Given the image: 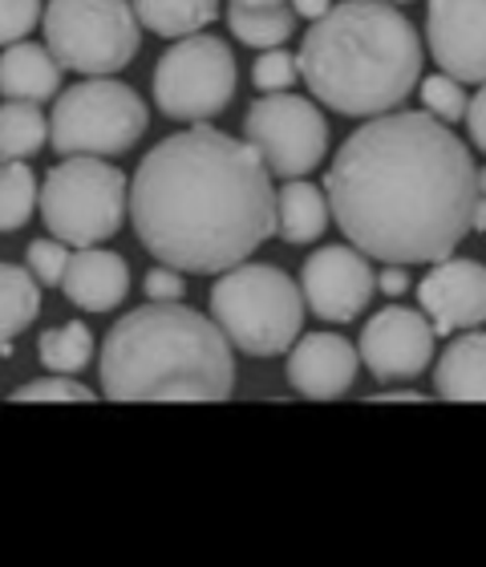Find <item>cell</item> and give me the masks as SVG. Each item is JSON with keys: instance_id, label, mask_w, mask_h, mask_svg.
Segmentation results:
<instances>
[{"instance_id": "cell-15", "label": "cell", "mask_w": 486, "mask_h": 567, "mask_svg": "<svg viewBox=\"0 0 486 567\" xmlns=\"http://www.w3.org/2000/svg\"><path fill=\"white\" fill-rule=\"evenodd\" d=\"M356 369H361V353L337 332H309L288 353V381L300 398H312V402H332L349 393Z\"/></svg>"}, {"instance_id": "cell-12", "label": "cell", "mask_w": 486, "mask_h": 567, "mask_svg": "<svg viewBox=\"0 0 486 567\" xmlns=\"http://www.w3.org/2000/svg\"><path fill=\"white\" fill-rule=\"evenodd\" d=\"M434 341H438V332L426 312L390 305L361 329L356 353L378 381H414L434 361Z\"/></svg>"}, {"instance_id": "cell-7", "label": "cell", "mask_w": 486, "mask_h": 567, "mask_svg": "<svg viewBox=\"0 0 486 567\" xmlns=\"http://www.w3.org/2000/svg\"><path fill=\"white\" fill-rule=\"evenodd\" d=\"M41 29L61 70L85 78H114L143 45V24L131 0H49Z\"/></svg>"}, {"instance_id": "cell-27", "label": "cell", "mask_w": 486, "mask_h": 567, "mask_svg": "<svg viewBox=\"0 0 486 567\" xmlns=\"http://www.w3.org/2000/svg\"><path fill=\"white\" fill-rule=\"evenodd\" d=\"M24 260H29V276L41 288H61V276H65V264H70V244H61V239H33L24 248Z\"/></svg>"}, {"instance_id": "cell-26", "label": "cell", "mask_w": 486, "mask_h": 567, "mask_svg": "<svg viewBox=\"0 0 486 567\" xmlns=\"http://www.w3.org/2000/svg\"><path fill=\"white\" fill-rule=\"evenodd\" d=\"M422 102H426V114H434L438 122H463L466 114V90L458 78H451V73H434V78H426L422 82Z\"/></svg>"}, {"instance_id": "cell-37", "label": "cell", "mask_w": 486, "mask_h": 567, "mask_svg": "<svg viewBox=\"0 0 486 567\" xmlns=\"http://www.w3.org/2000/svg\"><path fill=\"white\" fill-rule=\"evenodd\" d=\"M231 4H251V9H263V4H285V0H231Z\"/></svg>"}, {"instance_id": "cell-36", "label": "cell", "mask_w": 486, "mask_h": 567, "mask_svg": "<svg viewBox=\"0 0 486 567\" xmlns=\"http://www.w3.org/2000/svg\"><path fill=\"white\" fill-rule=\"evenodd\" d=\"M471 231H486V195H475V207H471Z\"/></svg>"}, {"instance_id": "cell-5", "label": "cell", "mask_w": 486, "mask_h": 567, "mask_svg": "<svg viewBox=\"0 0 486 567\" xmlns=\"http://www.w3.org/2000/svg\"><path fill=\"white\" fill-rule=\"evenodd\" d=\"M211 320L244 357H280L304 329V292L276 264H236L211 288Z\"/></svg>"}, {"instance_id": "cell-6", "label": "cell", "mask_w": 486, "mask_h": 567, "mask_svg": "<svg viewBox=\"0 0 486 567\" xmlns=\"http://www.w3.org/2000/svg\"><path fill=\"white\" fill-rule=\"evenodd\" d=\"M126 199H131V183L118 166L97 154H70L45 175L37 207L45 215L53 239L70 248H94L118 236Z\"/></svg>"}, {"instance_id": "cell-34", "label": "cell", "mask_w": 486, "mask_h": 567, "mask_svg": "<svg viewBox=\"0 0 486 567\" xmlns=\"http://www.w3.org/2000/svg\"><path fill=\"white\" fill-rule=\"evenodd\" d=\"M329 9H332V0H292V12H297V17H309V21L324 17Z\"/></svg>"}, {"instance_id": "cell-38", "label": "cell", "mask_w": 486, "mask_h": 567, "mask_svg": "<svg viewBox=\"0 0 486 567\" xmlns=\"http://www.w3.org/2000/svg\"><path fill=\"white\" fill-rule=\"evenodd\" d=\"M475 190H478V195H486V166H483V171H475Z\"/></svg>"}, {"instance_id": "cell-21", "label": "cell", "mask_w": 486, "mask_h": 567, "mask_svg": "<svg viewBox=\"0 0 486 567\" xmlns=\"http://www.w3.org/2000/svg\"><path fill=\"white\" fill-rule=\"evenodd\" d=\"M138 24H146L155 37H178L199 33L203 24L219 17V0H131Z\"/></svg>"}, {"instance_id": "cell-23", "label": "cell", "mask_w": 486, "mask_h": 567, "mask_svg": "<svg viewBox=\"0 0 486 567\" xmlns=\"http://www.w3.org/2000/svg\"><path fill=\"white\" fill-rule=\"evenodd\" d=\"M227 24H231V33H236L244 45L276 49L297 33V12L285 9V4H263V9L231 4V9H227Z\"/></svg>"}, {"instance_id": "cell-20", "label": "cell", "mask_w": 486, "mask_h": 567, "mask_svg": "<svg viewBox=\"0 0 486 567\" xmlns=\"http://www.w3.org/2000/svg\"><path fill=\"white\" fill-rule=\"evenodd\" d=\"M41 312V284L29 276V268L0 264V353L21 337Z\"/></svg>"}, {"instance_id": "cell-1", "label": "cell", "mask_w": 486, "mask_h": 567, "mask_svg": "<svg viewBox=\"0 0 486 567\" xmlns=\"http://www.w3.org/2000/svg\"><path fill=\"white\" fill-rule=\"evenodd\" d=\"M475 158L426 110L373 114L324 175L332 224L381 264H438L471 231Z\"/></svg>"}, {"instance_id": "cell-33", "label": "cell", "mask_w": 486, "mask_h": 567, "mask_svg": "<svg viewBox=\"0 0 486 567\" xmlns=\"http://www.w3.org/2000/svg\"><path fill=\"white\" fill-rule=\"evenodd\" d=\"M378 288L385 296H402L405 288H410V268H405V264H385L378 276Z\"/></svg>"}, {"instance_id": "cell-10", "label": "cell", "mask_w": 486, "mask_h": 567, "mask_svg": "<svg viewBox=\"0 0 486 567\" xmlns=\"http://www.w3.org/2000/svg\"><path fill=\"white\" fill-rule=\"evenodd\" d=\"M244 134L263 158L268 175L280 178H304L324 163L329 154V122L309 97L276 90L263 94L248 110Z\"/></svg>"}, {"instance_id": "cell-4", "label": "cell", "mask_w": 486, "mask_h": 567, "mask_svg": "<svg viewBox=\"0 0 486 567\" xmlns=\"http://www.w3.org/2000/svg\"><path fill=\"white\" fill-rule=\"evenodd\" d=\"M422 37L390 0H344L312 21L300 78L344 118L390 114L422 82Z\"/></svg>"}, {"instance_id": "cell-18", "label": "cell", "mask_w": 486, "mask_h": 567, "mask_svg": "<svg viewBox=\"0 0 486 567\" xmlns=\"http://www.w3.org/2000/svg\"><path fill=\"white\" fill-rule=\"evenodd\" d=\"M434 390L446 402H486V332H471L438 357Z\"/></svg>"}, {"instance_id": "cell-14", "label": "cell", "mask_w": 486, "mask_h": 567, "mask_svg": "<svg viewBox=\"0 0 486 567\" xmlns=\"http://www.w3.org/2000/svg\"><path fill=\"white\" fill-rule=\"evenodd\" d=\"M417 300L438 337L478 329L486 324V268L475 260L446 256L417 284Z\"/></svg>"}, {"instance_id": "cell-2", "label": "cell", "mask_w": 486, "mask_h": 567, "mask_svg": "<svg viewBox=\"0 0 486 567\" xmlns=\"http://www.w3.org/2000/svg\"><path fill=\"white\" fill-rule=\"evenodd\" d=\"M126 215L158 264L211 276L276 236V187L248 138L195 122L138 163Z\"/></svg>"}, {"instance_id": "cell-30", "label": "cell", "mask_w": 486, "mask_h": 567, "mask_svg": "<svg viewBox=\"0 0 486 567\" xmlns=\"http://www.w3.org/2000/svg\"><path fill=\"white\" fill-rule=\"evenodd\" d=\"M45 4L41 0H0V49L24 41L41 24Z\"/></svg>"}, {"instance_id": "cell-11", "label": "cell", "mask_w": 486, "mask_h": 567, "mask_svg": "<svg viewBox=\"0 0 486 567\" xmlns=\"http://www.w3.org/2000/svg\"><path fill=\"white\" fill-rule=\"evenodd\" d=\"M378 288L373 264L365 251H356L353 244H329V248L312 251L304 268H300V292L304 305L312 308V317L329 320V324H349L369 308Z\"/></svg>"}, {"instance_id": "cell-22", "label": "cell", "mask_w": 486, "mask_h": 567, "mask_svg": "<svg viewBox=\"0 0 486 567\" xmlns=\"http://www.w3.org/2000/svg\"><path fill=\"white\" fill-rule=\"evenodd\" d=\"M49 142V118L41 114V102L4 97L0 106V163L29 158Z\"/></svg>"}, {"instance_id": "cell-24", "label": "cell", "mask_w": 486, "mask_h": 567, "mask_svg": "<svg viewBox=\"0 0 486 567\" xmlns=\"http://www.w3.org/2000/svg\"><path fill=\"white\" fill-rule=\"evenodd\" d=\"M37 357L49 373H82L94 357V332L82 320H70V324H58V329H45L41 341H37Z\"/></svg>"}, {"instance_id": "cell-31", "label": "cell", "mask_w": 486, "mask_h": 567, "mask_svg": "<svg viewBox=\"0 0 486 567\" xmlns=\"http://www.w3.org/2000/svg\"><path fill=\"white\" fill-rule=\"evenodd\" d=\"M143 288H146V300H183V292H187L183 272L170 268V264H158L155 272H146Z\"/></svg>"}, {"instance_id": "cell-28", "label": "cell", "mask_w": 486, "mask_h": 567, "mask_svg": "<svg viewBox=\"0 0 486 567\" xmlns=\"http://www.w3.org/2000/svg\"><path fill=\"white\" fill-rule=\"evenodd\" d=\"M12 402H94V390L73 381L70 373H53V378H37L12 393Z\"/></svg>"}, {"instance_id": "cell-13", "label": "cell", "mask_w": 486, "mask_h": 567, "mask_svg": "<svg viewBox=\"0 0 486 567\" xmlns=\"http://www.w3.org/2000/svg\"><path fill=\"white\" fill-rule=\"evenodd\" d=\"M426 41L442 73L458 82H486V0H430Z\"/></svg>"}, {"instance_id": "cell-32", "label": "cell", "mask_w": 486, "mask_h": 567, "mask_svg": "<svg viewBox=\"0 0 486 567\" xmlns=\"http://www.w3.org/2000/svg\"><path fill=\"white\" fill-rule=\"evenodd\" d=\"M466 126H471V142L478 146V154H486V82L471 102H466Z\"/></svg>"}, {"instance_id": "cell-8", "label": "cell", "mask_w": 486, "mask_h": 567, "mask_svg": "<svg viewBox=\"0 0 486 567\" xmlns=\"http://www.w3.org/2000/svg\"><path fill=\"white\" fill-rule=\"evenodd\" d=\"M146 126V102L138 90L114 78H90L73 90H61L53 118H49V142L58 154H126L143 142Z\"/></svg>"}, {"instance_id": "cell-16", "label": "cell", "mask_w": 486, "mask_h": 567, "mask_svg": "<svg viewBox=\"0 0 486 567\" xmlns=\"http://www.w3.org/2000/svg\"><path fill=\"white\" fill-rule=\"evenodd\" d=\"M61 292L73 308L82 312H114L131 292V264L118 251L77 248L70 251L65 276H61Z\"/></svg>"}, {"instance_id": "cell-19", "label": "cell", "mask_w": 486, "mask_h": 567, "mask_svg": "<svg viewBox=\"0 0 486 567\" xmlns=\"http://www.w3.org/2000/svg\"><path fill=\"white\" fill-rule=\"evenodd\" d=\"M329 224H332L329 195L321 187L288 178V187L276 190V231L288 244H317L329 231Z\"/></svg>"}, {"instance_id": "cell-3", "label": "cell", "mask_w": 486, "mask_h": 567, "mask_svg": "<svg viewBox=\"0 0 486 567\" xmlns=\"http://www.w3.org/2000/svg\"><path fill=\"white\" fill-rule=\"evenodd\" d=\"M97 373L110 402H227L236 393L231 341L183 300L126 312L102 341Z\"/></svg>"}, {"instance_id": "cell-39", "label": "cell", "mask_w": 486, "mask_h": 567, "mask_svg": "<svg viewBox=\"0 0 486 567\" xmlns=\"http://www.w3.org/2000/svg\"><path fill=\"white\" fill-rule=\"evenodd\" d=\"M390 4H410V0H390Z\"/></svg>"}, {"instance_id": "cell-25", "label": "cell", "mask_w": 486, "mask_h": 567, "mask_svg": "<svg viewBox=\"0 0 486 567\" xmlns=\"http://www.w3.org/2000/svg\"><path fill=\"white\" fill-rule=\"evenodd\" d=\"M37 175L33 166L24 163V158H9V163H0V236L4 231H21L37 212Z\"/></svg>"}, {"instance_id": "cell-9", "label": "cell", "mask_w": 486, "mask_h": 567, "mask_svg": "<svg viewBox=\"0 0 486 567\" xmlns=\"http://www.w3.org/2000/svg\"><path fill=\"white\" fill-rule=\"evenodd\" d=\"M236 58L211 33H187L155 65V102L175 122H211L236 97Z\"/></svg>"}, {"instance_id": "cell-17", "label": "cell", "mask_w": 486, "mask_h": 567, "mask_svg": "<svg viewBox=\"0 0 486 567\" xmlns=\"http://www.w3.org/2000/svg\"><path fill=\"white\" fill-rule=\"evenodd\" d=\"M0 94L21 102H49L61 94V65L49 45L12 41L0 53Z\"/></svg>"}, {"instance_id": "cell-35", "label": "cell", "mask_w": 486, "mask_h": 567, "mask_svg": "<svg viewBox=\"0 0 486 567\" xmlns=\"http://www.w3.org/2000/svg\"><path fill=\"white\" fill-rule=\"evenodd\" d=\"M369 402H430V393H417V390H385V393H373Z\"/></svg>"}, {"instance_id": "cell-29", "label": "cell", "mask_w": 486, "mask_h": 567, "mask_svg": "<svg viewBox=\"0 0 486 567\" xmlns=\"http://www.w3.org/2000/svg\"><path fill=\"white\" fill-rule=\"evenodd\" d=\"M297 78H300V65L285 45L263 49V58H256V70H251V82H256V90H263V94L292 90Z\"/></svg>"}]
</instances>
